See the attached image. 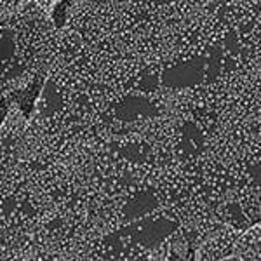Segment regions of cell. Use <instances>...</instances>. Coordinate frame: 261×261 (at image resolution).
Listing matches in <instances>:
<instances>
[{
	"instance_id": "6da1fadb",
	"label": "cell",
	"mask_w": 261,
	"mask_h": 261,
	"mask_svg": "<svg viewBox=\"0 0 261 261\" xmlns=\"http://www.w3.org/2000/svg\"><path fill=\"white\" fill-rule=\"evenodd\" d=\"M40 86H42V79L37 77L32 86L28 87V91L24 92L23 99H21V108H23L24 115H30V112L33 108V101L37 99V96H39V92H40Z\"/></svg>"
}]
</instances>
